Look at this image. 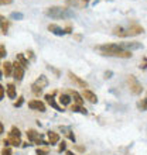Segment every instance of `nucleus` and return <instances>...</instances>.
I'll return each mask as SVG.
<instances>
[{
    "label": "nucleus",
    "instance_id": "17",
    "mask_svg": "<svg viewBox=\"0 0 147 155\" xmlns=\"http://www.w3.org/2000/svg\"><path fill=\"white\" fill-rule=\"evenodd\" d=\"M72 99L74 102L77 103V106H82L84 104V99H82V96L78 92H72Z\"/></svg>",
    "mask_w": 147,
    "mask_h": 155
},
{
    "label": "nucleus",
    "instance_id": "21",
    "mask_svg": "<svg viewBox=\"0 0 147 155\" xmlns=\"http://www.w3.org/2000/svg\"><path fill=\"white\" fill-rule=\"evenodd\" d=\"M72 111H77V113H82V114H86V113H88V111H86L82 106H72Z\"/></svg>",
    "mask_w": 147,
    "mask_h": 155
},
{
    "label": "nucleus",
    "instance_id": "13",
    "mask_svg": "<svg viewBox=\"0 0 147 155\" xmlns=\"http://www.w3.org/2000/svg\"><path fill=\"white\" fill-rule=\"evenodd\" d=\"M27 137H29L30 141H37V140L41 138L40 133H37L36 130H29V131H27Z\"/></svg>",
    "mask_w": 147,
    "mask_h": 155
},
{
    "label": "nucleus",
    "instance_id": "25",
    "mask_svg": "<svg viewBox=\"0 0 147 155\" xmlns=\"http://www.w3.org/2000/svg\"><path fill=\"white\" fill-rule=\"evenodd\" d=\"M4 57H6V48L2 45L0 47V58H4Z\"/></svg>",
    "mask_w": 147,
    "mask_h": 155
},
{
    "label": "nucleus",
    "instance_id": "33",
    "mask_svg": "<svg viewBox=\"0 0 147 155\" xmlns=\"http://www.w3.org/2000/svg\"><path fill=\"white\" fill-rule=\"evenodd\" d=\"M105 75H106V76H105V78H110V75H112V72H106V74H105Z\"/></svg>",
    "mask_w": 147,
    "mask_h": 155
},
{
    "label": "nucleus",
    "instance_id": "18",
    "mask_svg": "<svg viewBox=\"0 0 147 155\" xmlns=\"http://www.w3.org/2000/svg\"><path fill=\"white\" fill-rule=\"evenodd\" d=\"M123 49L125 48H129V49H139L140 47H142V44H139V42H126V44L120 45Z\"/></svg>",
    "mask_w": 147,
    "mask_h": 155
},
{
    "label": "nucleus",
    "instance_id": "10",
    "mask_svg": "<svg viewBox=\"0 0 147 155\" xmlns=\"http://www.w3.org/2000/svg\"><path fill=\"white\" fill-rule=\"evenodd\" d=\"M48 30L53 34H55V35H64V34H65V31H64V30H62L60 25H57V24H50Z\"/></svg>",
    "mask_w": 147,
    "mask_h": 155
},
{
    "label": "nucleus",
    "instance_id": "27",
    "mask_svg": "<svg viewBox=\"0 0 147 155\" xmlns=\"http://www.w3.org/2000/svg\"><path fill=\"white\" fill-rule=\"evenodd\" d=\"M13 0H0V6H6V4H12Z\"/></svg>",
    "mask_w": 147,
    "mask_h": 155
},
{
    "label": "nucleus",
    "instance_id": "23",
    "mask_svg": "<svg viewBox=\"0 0 147 155\" xmlns=\"http://www.w3.org/2000/svg\"><path fill=\"white\" fill-rule=\"evenodd\" d=\"M12 18H16V20H23V14L21 13H12Z\"/></svg>",
    "mask_w": 147,
    "mask_h": 155
},
{
    "label": "nucleus",
    "instance_id": "19",
    "mask_svg": "<svg viewBox=\"0 0 147 155\" xmlns=\"http://www.w3.org/2000/svg\"><path fill=\"white\" fill-rule=\"evenodd\" d=\"M60 103H61L62 106H68V104H70L71 103V96H68V94H61V96H60Z\"/></svg>",
    "mask_w": 147,
    "mask_h": 155
},
{
    "label": "nucleus",
    "instance_id": "3",
    "mask_svg": "<svg viewBox=\"0 0 147 155\" xmlns=\"http://www.w3.org/2000/svg\"><path fill=\"white\" fill-rule=\"evenodd\" d=\"M129 85H130L132 93L139 94V93H142V92H143V86H142V83H140V82L137 81L135 76H130V78H129Z\"/></svg>",
    "mask_w": 147,
    "mask_h": 155
},
{
    "label": "nucleus",
    "instance_id": "9",
    "mask_svg": "<svg viewBox=\"0 0 147 155\" xmlns=\"http://www.w3.org/2000/svg\"><path fill=\"white\" fill-rule=\"evenodd\" d=\"M82 97L86 99V100H88V102H91V103H96V102H98V97H96V94H95L94 92L88 90V89L84 90V94H82Z\"/></svg>",
    "mask_w": 147,
    "mask_h": 155
},
{
    "label": "nucleus",
    "instance_id": "12",
    "mask_svg": "<svg viewBox=\"0 0 147 155\" xmlns=\"http://www.w3.org/2000/svg\"><path fill=\"white\" fill-rule=\"evenodd\" d=\"M58 141H60V135H58L57 133H54V131H48V143L51 144V145H54V144H57Z\"/></svg>",
    "mask_w": 147,
    "mask_h": 155
},
{
    "label": "nucleus",
    "instance_id": "15",
    "mask_svg": "<svg viewBox=\"0 0 147 155\" xmlns=\"http://www.w3.org/2000/svg\"><path fill=\"white\" fill-rule=\"evenodd\" d=\"M0 30H2V33L6 34L9 30V21L4 18V17L0 16Z\"/></svg>",
    "mask_w": 147,
    "mask_h": 155
},
{
    "label": "nucleus",
    "instance_id": "11",
    "mask_svg": "<svg viewBox=\"0 0 147 155\" xmlns=\"http://www.w3.org/2000/svg\"><path fill=\"white\" fill-rule=\"evenodd\" d=\"M45 100H47L50 106H53L54 109H55V110H58V111H64V110H62V107H60V106L57 104V103H55V100H54V96H53V94H45Z\"/></svg>",
    "mask_w": 147,
    "mask_h": 155
},
{
    "label": "nucleus",
    "instance_id": "16",
    "mask_svg": "<svg viewBox=\"0 0 147 155\" xmlns=\"http://www.w3.org/2000/svg\"><path fill=\"white\" fill-rule=\"evenodd\" d=\"M17 61H19V64H20L23 68H29V61L26 59V57L23 55V54H17Z\"/></svg>",
    "mask_w": 147,
    "mask_h": 155
},
{
    "label": "nucleus",
    "instance_id": "6",
    "mask_svg": "<svg viewBox=\"0 0 147 155\" xmlns=\"http://www.w3.org/2000/svg\"><path fill=\"white\" fill-rule=\"evenodd\" d=\"M47 85H48V79H47L44 75H41V76L33 83L34 87H38V89H41V90L44 89V87H47Z\"/></svg>",
    "mask_w": 147,
    "mask_h": 155
},
{
    "label": "nucleus",
    "instance_id": "22",
    "mask_svg": "<svg viewBox=\"0 0 147 155\" xmlns=\"http://www.w3.org/2000/svg\"><path fill=\"white\" fill-rule=\"evenodd\" d=\"M9 135H13V137H20V130H19V128H16V127H13L12 131L9 133Z\"/></svg>",
    "mask_w": 147,
    "mask_h": 155
},
{
    "label": "nucleus",
    "instance_id": "35",
    "mask_svg": "<svg viewBox=\"0 0 147 155\" xmlns=\"http://www.w3.org/2000/svg\"><path fill=\"white\" fill-rule=\"evenodd\" d=\"M0 78H2V72H0Z\"/></svg>",
    "mask_w": 147,
    "mask_h": 155
},
{
    "label": "nucleus",
    "instance_id": "8",
    "mask_svg": "<svg viewBox=\"0 0 147 155\" xmlns=\"http://www.w3.org/2000/svg\"><path fill=\"white\" fill-rule=\"evenodd\" d=\"M68 75H70V79H71V81L75 82V83H77V85L79 86V87H84V89H85V87H88V83H86L85 81H82V79H81L79 76H77V75L72 74V72H70Z\"/></svg>",
    "mask_w": 147,
    "mask_h": 155
},
{
    "label": "nucleus",
    "instance_id": "7",
    "mask_svg": "<svg viewBox=\"0 0 147 155\" xmlns=\"http://www.w3.org/2000/svg\"><path fill=\"white\" fill-rule=\"evenodd\" d=\"M21 144L20 137H13V135H9L7 140H4V145L9 147V145H13V147H19Z\"/></svg>",
    "mask_w": 147,
    "mask_h": 155
},
{
    "label": "nucleus",
    "instance_id": "30",
    "mask_svg": "<svg viewBox=\"0 0 147 155\" xmlns=\"http://www.w3.org/2000/svg\"><path fill=\"white\" fill-rule=\"evenodd\" d=\"M2 155H13V154H12V151H10L9 148H4L3 152H2Z\"/></svg>",
    "mask_w": 147,
    "mask_h": 155
},
{
    "label": "nucleus",
    "instance_id": "20",
    "mask_svg": "<svg viewBox=\"0 0 147 155\" xmlns=\"http://www.w3.org/2000/svg\"><path fill=\"white\" fill-rule=\"evenodd\" d=\"M13 74V64L12 62H6L4 64V75L6 76H10Z\"/></svg>",
    "mask_w": 147,
    "mask_h": 155
},
{
    "label": "nucleus",
    "instance_id": "34",
    "mask_svg": "<svg viewBox=\"0 0 147 155\" xmlns=\"http://www.w3.org/2000/svg\"><path fill=\"white\" fill-rule=\"evenodd\" d=\"M67 155H75L74 152H71V151H67Z\"/></svg>",
    "mask_w": 147,
    "mask_h": 155
},
{
    "label": "nucleus",
    "instance_id": "31",
    "mask_svg": "<svg viewBox=\"0 0 147 155\" xmlns=\"http://www.w3.org/2000/svg\"><path fill=\"white\" fill-rule=\"evenodd\" d=\"M47 154V151H43V150H38L37 151V155H45Z\"/></svg>",
    "mask_w": 147,
    "mask_h": 155
},
{
    "label": "nucleus",
    "instance_id": "14",
    "mask_svg": "<svg viewBox=\"0 0 147 155\" xmlns=\"http://www.w3.org/2000/svg\"><path fill=\"white\" fill-rule=\"evenodd\" d=\"M7 96L10 99H14L17 96V93H16V86L13 85V83H9V85H7Z\"/></svg>",
    "mask_w": 147,
    "mask_h": 155
},
{
    "label": "nucleus",
    "instance_id": "29",
    "mask_svg": "<svg viewBox=\"0 0 147 155\" xmlns=\"http://www.w3.org/2000/svg\"><path fill=\"white\" fill-rule=\"evenodd\" d=\"M4 97V87L0 85V102H2V99Z\"/></svg>",
    "mask_w": 147,
    "mask_h": 155
},
{
    "label": "nucleus",
    "instance_id": "5",
    "mask_svg": "<svg viewBox=\"0 0 147 155\" xmlns=\"http://www.w3.org/2000/svg\"><path fill=\"white\" fill-rule=\"evenodd\" d=\"M29 107L31 110H37V111H41V113H44L45 111V104L40 100H31L29 102Z\"/></svg>",
    "mask_w": 147,
    "mask_h": 155
},
{
    "label": "nucleus",
    "instance_id": "4",
    "mask_svg": "<svg viewBox=\"0 0 147 155\" xmlns=\"http://www.w3.org/2000/svg\"><path fill=\"white\" fill-rule=\"evenodd\" d=\"M13 75H14V79H16L17 82L23 81V76H24V68H23L19 62L13 64Z\"/></svg>",
    "mask_w": 147,
    "mask_h": 155
},
{
    "label": "nucleus",
    "instance_id": "26",
    "mask_svg": "<svg viewBox=\"0 0 147 155\" xmlns=\"http://www.w3.org/2000/svg\"><path fill=\"white\" fill-rule=\"evenodd\" d=\"M23 103H24V99H23V97H20V99H19V100H17L16 103H14V106H16V107H20L21 104H23Z\"/></svg>",
    "mask_w": 147,
    "mask_h": 155
},
{
    "label": "nucleus",
    "instance_id": "28",
    "mask_svg": "<svg viewBox=\"0 0 147 155\" xmlns=\"http://www.w3.org/2000/svg\"><path fill=\"white\" fill-rule=\"evenodd\" d=\"M65 148H67V144L62 141L61 144H60V152H62V151H65Z\"/></svg>",
    "mask_w": 147,
    "mask_h": 155
},
{
    "label": "nucleus",
    "instance_id": "1",
    "mask_svg": "<svg viewBox=\"0 0 147 155\" xmlns=\"http://www.w3.org/2000/svg\"><path fill=\"white\" fill-rule=\"evenodd\" d=\"M98 49L102 52V55H108V57H118V58H130L132 57L130 51L123 49L118 44H103V45H99Z\"/></svg>",
    "mask_w": 147,
    "mask_h": 155
},
{
    "label": "nucleus",
    "instance_id": "24",
    "mask_svg": "<svg viewBox=\"0 0 147 155\" xmlns=\"http://www.w3.org/2000/svg\"><path fill=\"white\" fill-rule=\"evenodd\" d=\"M139 109H140L142 111L146 110V99H143V100H142V102L139 103Z\"/></svg>",
    "mask_w": 147,
    "mask_h": 155
},
{
    "label": "nucleus",
    "instance_id": "32",
    "mask_svg": "<svg viewBox=\"0 0 147 155\" xmlns=\"http://www.w3.org/2000/svg\"><path fill=\"white\" fill-rule=\"evenodd\" d=\"M4 131V127H3V124H2V123H0V134H2V133H3Z\"/></svg>",
    "mask_w": 147,
    "mask_h": 155
},
{
    "label": "nucleus",
    "instance_id": "2",
    "mask_svg": "<svg viewBox=\"0 0 147 155\" xmlns=\"http://www.w3.org/2000/svg\"><path fill=\"white\" fill-rule=\"evenodd\" d=\"M45 14L53 18H65V17H72L74 13L70 8H62V7H50L45 10Z\"/></svg>",
    "mask_w": 147,
    "mask_h": 155
}]
</instances>
